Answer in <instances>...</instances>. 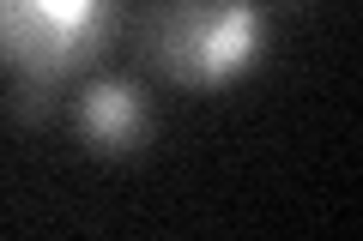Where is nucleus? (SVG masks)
<instances>
[{
    "mask_svg": "<svg viewBox=\"0 0 363 241\" xmlns=\"http://www.w3.org/2000/svg\"><path fill=\"white\" fill-rule=\"evenodd\" d=\"M121 30V0H0V66L13 73V114L43 121L67 85Z\"/></svg>",
    "mask_w": 363,
    "mask_h": 241,
    "instance_id": "nucleus-1",
    "label": "nucleus"
},
{
    "mask_svg": "<svg viewBox=\"0 0 363 241\" xmlns=\"http://www.w3.org/2000/svg\"><path fill=\"white\" fill-rule=\"evenodd\" d=\"M267 0H152L140 54L182 90H224L267 54Z\"/></svg>",
    "mask_w": 363,
    "mask_h": 241,
    "instance_id": "nucleus-2",
    "label": "nucleus"
},
{
    "mask_svg": "<svg viewBox=\"0 0 363 241\" xmlns=\"http://www.w3.org/2000/svg\"><path fill=\"white\" fill-rule=\"evenodd\" d=\"M73 121L91 151H109V157L140 151L152 133V109H145L140 85H128V78H85L73 97Z\"/></svg>",
    "mask_w": 363,
    "mask_h": 241,
    "instance_id": "nucleus-3",
    "label": "nucleus"
}]
</instances>
